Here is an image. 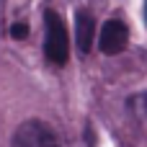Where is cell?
Wrapping results in <instances>:
<instances>
[{"label":"cell","mask_w":147,"mask_h":147,"mask_svg":"<svg viewBox=\"0 0 147 147\" xmlns=\"http://www.w3.org/2000/svg\"><path fill=\"white\" fill-rule=\"evenodd\" d=\"M145 21H147V0H145Z\"/></svg>","instance_id":"8992f818"},{"label":"cell","mask_w":147,"mask_h":147,"mask_svg":"<svg viewBox=\"0 0 147 147\" xmlns=\"http://www.w3.org/2000/svg\"><path fill=\"white\" fill-rule=\"evenodd\" d=\"M10 36L13 39H26L28 36V26L26 23H13L10 26Z\"/></svg>","instance_id":"5b68a950"},{"label":"cell","mask_w":147,"mask_h":147,"mask_svg":"<svg viewBox=\"0 0 147 147\" xmlns=\"http://www.w3.org/2000/svg\"><path fill=\"white\" fill-rule=\"evenodd\" d=\"M44 28H47V36H44V57L62 67L70 57V39H67V28H65V21L57 10H44Z\"/></svg>","instance_id":"6da1fadb"},{"label":"cell","mask_w":147,"mask_h":147,"mask_svg":"<svg viewBox=\"0 0 147 147\" xmlns=\"http://www.w3.org/2000/svg\"><path fill=\"white\" fill-rule=\"evenodd\" d=\"M93 39H96V18L90 16V10H78L75 13V41L80 54H88L93 49Z\"/></svg>","instance_id":"277c9868"},{"label":"cell","mask_w":147,"mask_h":147,"mask_svg":"<svg viewBox=\"0 0 147 147\" xmlns=\"http://www.w3.org/2000/svg\"><path fill=\"white\" fill-rule=\"evenodd\" d=\"M10 147H62V145H59L54 129H52L47 121H41V119H28V121H23V124L13 132Z\"/></svg>","instance_id":"7a4b0ae2"},{"label":"cell","mask_w":147,"mask_h":147,"mask_svg":"<svg viewBox=\"0 0 147 147\" xmlns=\"http://www.w3.org/2000/svg\"><path fill=\"white\" fill-rule=\"evenodd\" d=\"M129 44V28L124 21L119 18H109L103 26H101V34H98V49L103 54H119L124 52Z\"/></svg>","instance_id":"3957f363"}]
</instances>
